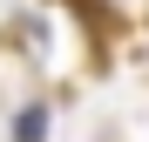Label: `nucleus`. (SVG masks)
Instances as JSON below:
<instances>
[{"instance_id": "f257e3e1", "label": "nucleus", "mask_w": 149, "mask_h": 142, "mask_svg": "<svg viewBox=\"0 0 149 142\" xmlns=\"http://www.w3.org/2000/svg\"><path fill=\"white\" fill-rule=\"evenodd\" d=\"M41 135H47V108H41V102H27V108L14 115V142H41Z\"/></svg>"}]
</instances>
